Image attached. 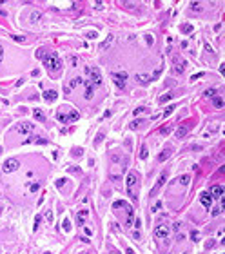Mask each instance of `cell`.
<instances>
[{
	"instance_id": "cell-30",
	"label": "cell",
	"mask_w": 225,
	"mask_h": 254,
	"mask_svg": "<svg viewBox=\"0 0 225 254\" xmlns=\"http://www.w3.org/2000/svg\"><path fill=\"white\" fill-rule=\"evenodd\" d=\"M198 238H200V232H198V231H193V232H191V240H193V242H198Z\"/></svg>"
},
{
	"instance_id": "cell-46",
	"label": "cell",
	"mask_w": 225,
	"mask_h": 254,
	"mask_svg": "<svg viewBox=\"0 0 225 254\" xmlns=\"http://www.w3.org/2000/svg\"><path fill=\"white\" fill-rule=\"evenodd\" d=\"M2 54H4V47L0 45V62H2Z\"/></svg>"
},
{
	"instance_id": "cell-9",
	"label": "cell",
	"mask_w": 225,
	"mask_h": 254,
	"mask_svg": "<svg viewBox=\"0 0 225 254\" xmlns=\"http://www.w3.org/2000/svg\"><path fill=\"white\" fill-rule=\"evenodd\" d=\"M165 182H167V173H162V174H160V178H158V182H156V185H154V187L151 189V193H149V196H154V194H156V193H158V191L162 189V185L165 183Z\"/></svg>"
},
{
	"instance_id": "cell-39",
	"label": "cell",
	"mask_w": 225,
	"mask_h": 254,
	"mask_svg": "<svg viewBox=\"0 0 225 254\" xmlns=\"http://www.w3.org/2000/svg\"><path fill=\"white\" fill-rule=\"evenodd\" d=\"M220 212H223V209H222V207H216V209H213V216H218Z\"/></svg>"
},
{
	"instance_id": "cell-42",
	"label": "cell",
	"mask_w": 225,
	"mask_h": 254,
	"mask_svg": "<svg viewBox=\"0 0 225 254\" xmlns=\"http://www.w3.org/2000/svg\"><path fill=\"white\" fill-rule=\"evenodd\" d=\"M154 40H153V35H147V44H153Z\"/></svg>"
},
{
	"instance_id": "cell-34",
	"label": "cell",
	"mask_w": 225,
	"mask_h": 254,
	"mask_svg": "<svg viewBox=\"0 0 225 254\" xmlns=\"http://www.w3.org/2000/svg\"><path fill=\"white\" fill-rule=\"evenodd\" d=\"M40 220H42V218H40V214H36V216H35V225H33V231H36V229H38Z\"/></svg>"
},
{
	"instance_id": "cell-4",
	"label": "cell",
	"mask_w": 225,
	"mask_h": 254,
	"mask_svg": "<svg viewBox=\"0 0 225 254\" xmlns=\"http://www.w3.org/2000/svg\"><path fill=\"white\" fill-rule=\"evenodd\" d=\"M85 73L91 76V82L94 85H102V74L98 71V67H85Z\"/></svg>"
},
{
	"instance_id": "cell-41",
	"label": "cell",
	"mask_w": 225,
	"mask_h": 254,
	"mask_svg": "<svg viewBox=\"0 0 225 254\" xmlns=\"http://www.w3.org/2000/svg\"><path fill=\"white\" fill-rule=\"evenodd\" d=\"M13 38H15L17 42H25V38H24V36H13Z\"/></svg>"
},
{
	"instance_id": "cell-2",
	"label": "cell",
	"mask_w": 225,
	"mask_h": 254,
	"mask_svg": "<svg viewBox=\"0 0 225 254\" xmlns=\"http://www.w3.org/2000/svg\"><path fill=\"white\" fill-rule=\"evenodd\" d=\"M113 207L114 209H118V207H124L125 211H127V227H129V225H131L133 223V218H134V212H133V207H131V205H129V203H125V202H114L113 203Z\"/></svg>"
},
{
	"instance_id": "cell-32",
	"label": "cell",
	"mask_w": 225,
	"mask_h": 254,
	"mask_svg": "<svg viewBox=\"0 0 225 254\" xmlns=\"http://www.w3.org/2000/svg\"><path fill=\"white\" fill-rule=\"evenodd\" d=\"M160 133H162L163 136H165V134H169V133H171V125H165V127H162V129H160Z\"/></svg>"
},
{
	"instance_id": "cell-22",
	"label": "cell",
	"mask_w": 225,
	"mask_h": 254,
	"mask_svg": "<svg viewBox=\"0 0 225 254\" xmlns=\"http://www.w3.org/2000/svg\"><path fill=\"white\" fill-rule=\"evenodd\" d=\"M113 40H114V36H113V35H109V36H107V40H105V42L102 44L100 47H102V49H107V47L111 45V42H113Z\"/></svg>"
},
{
	"instance_id": "cell-31",
	"label": "cell",
	"mask_w": 225,
	"mask_h": 254,
	"mask_svg": "<svg viewBox=\"0 0 225 254\" xmlns=\"http://www.w3.org/2000/svg\"><path fill=\"white\" fill-rule=\"evenodd\" d=\"M142 123H144V120H142V118H138V120H134V122L131 123V127H133V129H136V127H140Z\"/></svg>"
},
{
	"instance_id": "cell-23",
	"label": "cell",
	"mask_w": 225,
	"mask_h": 254,
	"mask_svg": "<svg viewBox=\"0 0 225 254\" xmlns=\"http://www.w3.org/2000/svg\"><path fill=\"white\" fill-rule=\"evenodd\" d=\"M189 180H191V176H189V174H183V176H180V178H178V182H180L182 185H187V183H189Z\"/></svg>"
},
{
	"instance_id": "cell-36",
	"label": "cell",
	"mask_w": 225,
	"mask_h": 254,
	"mask_svg": "<svg viewBox=\"0 0 225 254\" xmlns=\"http://www.w3.org/2000/svg\"><path fill=\"white\" fill-rule=\"evenodd\" d=\"M36 56L38 58H45V49H38L36 51Z\"/></svg>"
},
{
	"instance_id": "cell-10",
	"label": "cell",
	"mask_w": 225,
	"mask_h": 254,
	"mask_svg": "<svg viewBox=\"0 0 225 254\" xmlns=\"http://www.w3.org/2000/svg\"><path fill=\"white\" fill-rule=\"evenodd\" d=\"M189 129H191V122H183L182 125L176 129V138H185L187 133H189Z\"/></svg>"
},
{
	"instance_id": "cell-28",
	"label": "cell",
	"mask_w": 225,
	"mask_h": 254,
	"mask_svg": "<svg viewBox=\"0 0 225 254\" xmlns=\"http://www.w3.org/2000/svg\"><path fill=\"white\" fill-rule=\"evenodd\" d=\"M191 31H193V25L191 24H183L182 25V33H191Z\"/></svg>"
},
{
	"instance_id": "cell-12",
	"label": "cell",
	"mask_w": 225,
	"mask_h": 254,
	"mask_svg": "<svg viewBox=\"0 0 225 254\" xmlns=\"http://www.w3.org/2000/svg\"><path fill=\"white\" fill-rule=\"evenodd\" d=\"M209 194L213 198H223V187H222V185H214V187L211 189Z\"/></svg>"
},
{
	"instance_id": "cell-14",
	"label": "cell",
	"mask_w": 225,
	"mask_h": 254,
	"mask_svg": "<svg viewBox=\"0 0 225 254\" xmlns=\"http://www.w3.org/2000/svg\"><path fill=\"white\" fill-rule=\"evenodd\" d=\"M89 216V212L87 211H78V214H76V225H84V220Z\"/></svg>"
},
{
	"instance_id": "cell-18",
	"label": "cell",
	"mask_w": 225,
	"mask_h": 254,
	"mask_svg": "<svg viewBox=\"0 0 225 254\" xmlns=\"http://www.w3.org/2000/svg\"><path fill=\"white\" fill-rule=\"evenodd\" d=\"M169 156H171V149H165V151H162V154L158 156V160H160V162H165Z\"/></svg>"
},
{
	"instance_id": "cell-40",
	"label": "cell",
	"mask_w": 225,
	"mask_h": 254,
	"mask_svg": "<svg viewBox=\"0 0 225 254\" xmlns=\"http://www.w3.org/2000/svg\"><path fill=\"white\" fill-rule=\"evenodd\" d=\"M203 76V73H196V74H193V76H191V80H198V78H202Z\"/></svg>"
},
{
	"instance_id": "cell-17",
	"label": "cell",
	"mask_w": 225,
	"mask_h": 254,
	"mask_svg": "<svg viewBox=\"0 0 225 254\" xmlns=\"http://www.w3.org/2000/svg\"><path fill=\"white\" fill-rule=\"evenodd\" d=\"M33 116H35L38 122H45V114L40 111V109H33Z\"/></svg>"
},
{
	"instance_id": "cell-37",
	"label": "cell",
	"mask_w": 225,
	"mask_h": 254,
	"mask_svg": "<svg viewBox=\"0 0 225 254\" xmlns=\"http://www.w3.org/2000/svg\"><path fill=\"white\" fill-rule=\"evenodd\" d=\"M145 111H147L145 107H138V109H134V116H136V114H142V113H145Z\"/></svg>"
},
{
	"instance_id": "cell-8",
	"label": "cell",
	"mask_w": 225,
	"mask_h": 254,
	"mask_svg": "<svg viewBox=\"0 0 225 254\" xmlns=\"http://www.w3.org/2000/svg\"><path fill=\"white\" fill-rule=\"evenodd\" d=\"M138 182V176H136L134 173H129L127 174V193L131 198H134V193H133V187H134V183Z\"/></svg>"
},
{
	"instance_id": "cell-6",
	"label": "cell",
	"mask_w": 225,
	"mask_h": 254,
	"mask_svg": "<svg viewBox=\"0 0 225 254\" xmlns=\"http://www.w3.org/2000/svg\"><path fill=\"white\" fill-rule=\"evenodd\" d=\"M113 80H114V84H116V87L124 89V87H125V80H127V73H125V71L114 73V74H113Z\"/></svg>"
},
{
	"instance_id": "cell-16",
	"label": "cell",
	"mask_w": 225,
	"mask_h": 254,
	"mask_svg": "<svg viewBox=\"0 0 225 254\" xmlns=\"http://www.w3.org/2000/svg\"><path fill=\"white\" fill-rule=\"evenodd\" d=\"M84 98H85V100H91V98H93V84H91V82H87V85H85V94H84Z\"/></svg>"
},
{
	"instance_id": "cell-35",
	"label": "cell",
	"mask_w": 225,
	"mask_h": 254,
	"mask_svg": "<svg viewBox=\"0 0 225 254\" xmlns=\"http://www.w3.org/2000/svg\"><path fill=\"white\" fill-rule=\"evenodd\" d=\"M160 73H162V67H158V69L154 71V74H153V76H151V80H156V78L160 76Z\"/></svg>"
},
{
	"instance_id": "cell-19",
	"label": "cell",
	"mask_w": 225,
	"mask_h": 254,
	"mask_svg": "<svg viewBox=\"0 0 225 254\" xmlns=\"http://www.w3.org/2000/svg\"><path fill=\"white\" fill-rule=\"evenodd\" d=\"M78 118H80V114L76 111H71L69 114H67V122H76Z\"/></svg>"
},
{
	"instance_id": "cell-13",
	"label": "cell",
	"mask_w": 225,
	"mask_h": 254,
	"mask_svg": "<svg viewBox=\"0 0 225 254\" xmlns=\"http://www.w3.org/2000/svg\"><path fill=\"white\" fill-rule=\"evenodd\" d=\"M56 98H58V93L54 89H49V91L44 93V100H47V102H54Z\"/></svg>"
},
{
	"instance_id": "cell-33",
	"label": "cell",
	"mask_w": 225,
	"mask_h": 254,
	"mask_svg": "<svg viewBox=\"0 0 225 254\" xmlns=\"http://www.w3.org/2000/svg\"><path fill=\"white\" fill-rule=\"evenodd\" d=\"M140 158H147V147L145 145H142V149H140Z\"/></svg>"
},
{
	"instance_id": "cell-47",
	"label": "cell",
	"mask_w": 225,
	"mask_h": 254,
	"mask_svg": "<svg viewBox=\"0 0 225 254\" xmlns=\"http://www.w3.org/2000/svg\"><path fill=\"white\" fill-rule=\"evenodd\" d=\"M45 254H51V252H45Z\"/></svg>"
},
{
	"instance_id": "cell-3",
	"label": "cell",
	"mask_w": 225,
	"mask_h": 254,
	"mask_svg": "<svg viewBox=\"0 0 225 254\" xmlns=\"http://www.w3.org/2000/svg\"><path fill=\"white\" fill-rule=\"evenodd\" d=\"M18 167H20V162L17 160V158H9V160H6V162H4V165H2V169H4V173H6V174L15 173Z\"/></svg>"
},
{
	"instance_id": "cell-38",
	"label": "cell",
	"mask_w": 225,
	"mask_h": 254,
	"mask_svg": "<svg viewBox=\"0 0 225 254\" xmlns=\"http://www.w3.org/2000/svg\"><path fill=\"white\" fill-rule=\"evenodd\" d=\"M64 229L65 231H71V222H69V220H64Z\"/></svg>"
},
{
	"instance_id": "cell-43",
	"label": "cell",
	"mask_w": 225,
	"mask_h": 254,
	"mask_svg": "<svg viewBox=\"0 0 225 254\" xmlns=\"http://www.w3.org/2000/svg\"><path fill=\"white\" fill-rule=\"evenodd\" d=\"M38 187H40L38 183H33V185H31V191H38Z\"/></svg>"
},
{
	"instance_id": "cell-45",
	"label": "cell",
	"mask_w": 225,
	"mask_h": 254,
	"mask_svg": "<svg viewBox=\"0 0 225 254\" xmlns=\"http://www.w3.org/2000/svg\"><path fill=\"white\" fill-rule=\"evenodd\" d=\"M64 183H65V180H58V182H56V185H58V187H62Z\"/></svg>"
},
{
	"instance_id": "cell-5",
	"label": "cell",
	"mask_w": 225,
	"mask_h": 254,
	"mask_svg": "<svg viewBox=\"0 0 225 254\" xmlns=\"http://www.w3.org/2000/svg\"><path fill=\"white\" fill-rule=\"evenodd\" d=\"M169 234H171V229H169L167 225H156L154 236L158 238V240H165V238H169Z\"/></svg>"
},
{
	"instance_id": "cell-15",
	"label": "cell",
	"mask_w": 225,
	"mask_h": 254,
	"mask_svg": "<svg viewBox=\"0 0 225 254\" xmlns=\"http://www.w3.org/2000/svg\"><path fill=\"white\" fill-rule=\"evenodd\" d=\"M134 78L138 80V84H142V85H147L149 82H151V76H147V74H136Z\"/></svg>"
},
{
	"instance_id": "cell-25",
	"label": "cell",
	"mask_w": 225,
	"mask_h": 254,
	"mask_svg": "<svg viewBox=\"0 0 225 254\" xmlns=\"http://www.w3.org/2000/svg\"><path fill=\"white\" fill-rule=\"evenodd\" d=\"M214 131H218V125H216V123H214V125H213V127H211V129H209V131H205V133H203V136H205V138H209V136H211V134H213Z\"/></svg>"
},
{
	"instance_id": "cell-44",
	"label": "cell",
	"mask_w": 225,
	"mask_h": 254,
	"mask_svg": "<svg viewBox=\"0 0 225 254\" xmlns=\"http://www.w3.org/2000/svg\"><path fill=\"white\" fill-rule=\"evenodd\" d=\"M160 207H162V203H160V202H158V203H156V205H154V207H153V211H158V209H160Z\"/></svg>"
},
{
	"instance_id": "cell-7",
	"label": "cell",
	"mask_w": 225,
	"mask_h": 254,
	"mask_svg": "<svg viewBox=\"0 0 225 254\" xmlns=\"http://www.w3.org/2000/svg\"><path fill=\"white\" fill-rule=\"evenodd\" d=\"M17 131H18L20 134H29V133L35 131V123H31V122H22V123H18Z\"/></svg>"
},
{
	"instance_id": "cell-26",
	"label": "cell",
	"mask_w": 225,
	"mask_h": 254,
	"mask_svg": "<svg viewBox=\"0 0 225 254\" xmlns=\"http://www.w3.org/2000/svg\"><path fill=\"white\" fill-rule=\"evenodd\" d=\"M174 109H176L174 105H169V107H165V111H163V114H162V116H163V118H165V116H169V114H171V113L174 111Z\"/></svg>"
},
{
	"instance_id": "cell-21",
	"label": "cell",
	"mask_w": 225,
	"mask_h": 254,
	"mask_svg": "<svg viewBox=\"0 0 225 254\" xmlns=\"http://www.w3.org/2000/svg\"><path fill=\"white\" fill-rule=\"evenodd\" d=\"M40 18H42V15H40L38 11H33V13H31V17H29V20H31L33 24H35V22H38Z\"/></svg>"
},
{
	"instance_id": "cell-11",
	"label": "cell",
	"mask_w": 225,
	"mask_h": 254,
	"mask_svg": "<svg viewBox=\"0 0 225 254\" xmlns=\"http://www.w3.org/2000/svg\"><path fill=\"white\" fill-rule=\"evenodd\" d=\"M200 202H202V205H203V207H211V203H213V196H211L209 193H203L202 196H200Z\"/></svg>"
},
{
	"instance_id": "cell-20",
	"label": "cell",
	"mask_w": 225,
	"mask_h": 254,
	"mask_svg": "<svg viewBox=\"0 0 225 254\" xmlns=\"http://www.w3.org/2000/svg\"><path fill=\"white\" fill-rule=\"evenodd\" d=\"M214 107L216 109H223V98H220V96H214Z\"/></svg>"
},
{
	"instance_id": "cell-29",
	"label": "cell",
	"mask_w": 225,
	"mask_h": 254,
	"mask_svg": "<svg viewBox=\"0 0 225 254\" xmlns=\"http://www.w3.org/2000/svg\"><path fill=\"white\" fill-rule=\"evenodd\" d=\"M173 96H174V94H173V93H167V94H163V96L160 98V102H162V104H163V102H167V100H171Z\"/></svg>"
},
{
	"instance_id": "cell-24",
	"label": "cell",
	"mask_w": 225,
	"mask_h": 254,
	"mask_svg": "<svg viewBox=\"0 0 225 254\" xmlns=\"http://www.w3.org/2000/svg\"><path fill=\"white\" fill-rule=\"evenodd\" d=\"M203 94H205V98H214L216 96V89H207Z\"/></svg>"
},
{
	"instance_id": "cell-27",
	"label": "cell",
	"mask_w": 225,
	"mask_h": 254,
	"mask_svg": "<svg viewBox=\"0 0 225 254\" xmlns=\"http://www.w3.org/2000/svg\"><path fill=\"white\" fill-rule=\"evenodd\" d=\"M200 2H191V9H193V11H202V8H200Z\"/></svg>"
},
{
	"instance_id": "cell-1",
	"label": "cell",
	"mask_w": 225,
	"mask_h": 254,
	"mask_svg": "<svg viewBox=\"0 0 225 254\" xmlns=\"http://www.w3.org/2000/svg\"><path fill=\"white\" fill-rule=\"evenodd\" d=\"M44 64H45V67L49 71H53V73H56V71H60L62 69V60H60V56L56 53H51V54H47V56L44 58Z\"/></svg>"
}]
</instances>
